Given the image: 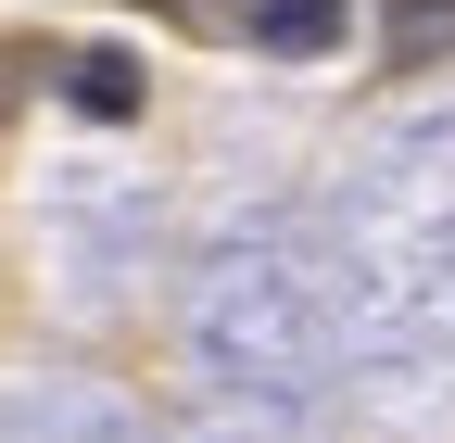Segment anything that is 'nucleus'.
<instances>
[{
	"label": "nucleus",
	"instance_id": "39448f33",
	"mask_svg": "<svg viewBox=\"0 0 455 443\" xmlns=\"http://www.w3.org/2000/svg\"><path fill=\"white\" fill-rule=\"evenodd\" d=\"M51 64H64V51H38V38H0V127L26 115V89H38Z\"/></svg>",
	"mask_w": 455,
	"mask_h": 443
},
{
	"label": "nucleus",
	"instance_id": "f03ea898",
	"mask_svg": "<svg viewBox=\"0 0 455 443\" xmlns=\"http://www.w3.org/2000/svg\"><path fill=\"white\" fill-rule=\"evenodd\" d=\"M367 0H241V51H266V64H329L341 38H355Z\"/></svg>",
	"mask_w": 455,
	"mask_h": 443
},
{
	"label": "nucleus",
	"instance_id": "20e7f679",
	"mask_svg": "<svg viewBox=\"0 0 455 443\" xmlns=\"http://www.w3.org/2000/svg\"><path fill=\"white\" fill-rule=\"evenodd\" d=\"M13 443H127L101 393H13Z\"/></svg>",
	"mask_w": 455,
	"mask_h": 443
},
{
	"label": "nucleus",
	"instance_id": "f257e3e1",
	"mask_svg": "<svg viewBox=\"0 0 455 443\" xmlns=\"http://www.w3.org/2000/svg\"><path fill=\"white\" fill-rule=\"evenodd\" d=\"M51 89H64L76 127H140L152 115V64H140L127 38H76L64 64H51Z\"/></svg>",
	"mask_w": 455,
	"mask_h": 443
},
{
	"label": "nucleus",
	"instance_id": "7ed1b4c3",
	"mask_svg": "<svg viewBox=\"0 0 455 443\" xmlns=\"http://www.w3.org/2000/svg\"><path fill=\"white\" fill-rule=\"evenodd\" d=\"M379 13V77H418L455 51V0H367Z\"/></svg>",
	"mask_w": 455,
	"mask_h": 443
}]
</instances>
